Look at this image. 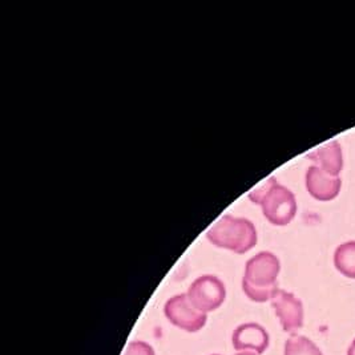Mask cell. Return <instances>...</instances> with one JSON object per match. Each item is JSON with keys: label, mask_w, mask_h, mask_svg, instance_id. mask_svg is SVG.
Segmentation results:
<instances>
[{"label": "cell", "mask_w": 355, "mask_h": 355, "mask_svg": "<svg viewBox=\"0 0 355 355\" xmlns=\"http://www.w3.org/2000/svg\"><path fill=\"white\" fill-rule=\"evenodd\" d=\"M124 355H155V350L143 340H135L130 343Z\"/></svg>", "instance_id": "obj_12"}, {"label": "cell", "mask_w": 355, "mask_h": 355, "mask_svg": "<svg viewBox=\"0 0 355 355\" xmlns=\"http://www.w3.org/2000/svg\"><path fill=\"white\" fill-rule=\"evenodd\" d=\"M334 265L340 275L355 279V241L339 245L334 253Z\"/></svg>", "instance_id": "obj_10"}, {"label": "cell", "mask_w": 355, "mask_h": 355, "mask_svg": "<svg viewBox=\"0 0 355 355\" xmlns=\"http://www.w3.org/2000/svg\"><path fill=\"white\" fill-rule=\"evenodd\" d=\"M285 355H323L320 347L304 336H293L285 343Z\"/></svg>", "instance_id": "obj_11"}, {"label": "cell", "mask_w": 355, "mask_h": 355, "mask_svg": "<svg viewBox=\"0 0 355 355\" xmlns=\"http://www.w3.org/2000/svg\"><path fill=\"white\" fill-rule=\"evenodd\" d=\"M207 237L217 248L243 254L256 246L257 230L250 220L225 214L210 227Z\"/></svg>", "instance_id": "obj_3"}, {"label": "cell", "mask_w": 355, "mask_h": 355, "mask_svg": "<svg viewBox=\"0 0 355 355\" xmlns=\"http://www.w3.org/2000/svg\"><path fill=\"white\" fill-rule=\"evenodd\" d=\"M269 334L259 323L240 324L232 334V343L237 352H253L263 354L269 347Z\"/></svg>", "instance_id": "obj_7"}, {"label": "cell", "mask_w": 355, "mask_h": 355, "mask_svg": "<svg viewBox=\"0 0 355 355\" xmlns=\"http://www.w3.org/2000/svg\"><path fill=\"white\" fill-rule=\"evenodd\" d=\"M309 157L326 173L339 178V173L343 168V155L338 141H330L326 146L315 149L309 155Z\"/></svg>", "instance_id": "obj_9"}, {"label": "cell", "mask_w": 355, "mask_h": 355, "mask_svg": "<svg viewBox=\"0 0 355 355\" xmlns=\"http://www.w3.org/2000/svg\"><path fill=\"white\" fill-rule=\"evenodd\" d=\"M249 198L262 208L265 218L273 225H288L297 214L295 196L275 178L265 180L254 188L249 193Z\"/></svg>", "instance_id": "obj_2"}, {"label": "cell", "mask_w": 355, "mask_h": 355, "mask_svg": "<svg viewBox=\"0 0 355 355\" xmlns=\"http://www.w3.org/2000/svg\"><path fill=\"white\" fill-rule=\"evenodd\" d=\"M347 355H355V339L352 342L349 350H347Z\"/></svg>", "instance_id": "obj_13"}, {"label": "cell", "mask_w": 355, "mask_h": 355, "mask_svg": "<svg viewBox=\"0 0 355 355\" xmlns=\"http://www.w3.org/2000/svg\"><path fill=\"white\" fill-rule=\"evenodd\" d=\"M187 295L196 309L208 314L224 304L225 284L216 275H201L192 282Z\"/></svg>", "instance_id": "obj_4"}, {"label": "cell", "mask_w": 355, "mask_h": 355, "mask_svg": "<svg viewBox=\"0 0 355 355\" xmlns=\"http://www.w3.org/2000/svg\"><path fill=\"white\" fill-rule=\"evenodd\" d=\"M279 270V259L270 252H261L249 259L243 279V291L246 297L259 304L272 301L279 289L277 284Z\"/></svg>", "instance_id": "obj_1"}, {"label": "cell", "mask_w": 355, "mask_h": 355, "mask_svg": "<svg viewBox=\"0 0 355 355\" xmlns=\"http://www.w3.org/2000/svg\"><path fill=\"white\" fill-rule=\"evenodd\" d=\"M272 306L275 310L282 329L295 336V333L304 326V305L293 293L281 291L275 293L272 298Z\"/></svg>", "instance_id": "obj_6"}, {"label": "cell", "mask_w": 355, "mask_h": 355, "mask_svg": "<svg viewBox=\"0 0 355 355\" xmlns=\"http://www.w3.org/2000/svg\"><path fill=\"white\" fill-rule=\"evenodd\" d=\"M164 313L169 322L188 333L200 331L208 321V315L196 309L187 294H178L168 300Z\"/></svg>", "instance_id": "obj_5"}, {"label": "cell", "mask_w": 355, "mask_h": 355, "mask_svg": "<svg viewBox=\"0 0 355 355\" xmlns=\"http://www.w3.org/2000/svg\"><path fill=\"white\" fill-rule=\"evenodd\" d=\"M342 187V180L326 173L320 166L313 165L307 169L306 188L311 197L318 201L334 200Z\"/></svg>", "instance_id": "obj_8"}, {"label": "cell", "mask_w": 355, "mask_h": 355, "mask_svg": "<svg viewBox=\"0 0 355 355\" xmlns=\"http://www.w3.org/2000/svg\"><path fill=\"white\" fill-rule=\"evenodd\" d=\"M213 355H217V354H213Z\"/></svg>", "instance_id": "obj_15"}, {"label": "cell", "mask_w": 355, "mask_h": 355, "mask_svg": "<svg viewBox=\"0 0 355 355\" xmlns=\"http://www.w3.org/2000/svg\"><path fill=\"white\" fill-rule=\"evenodd\" d=\"M234 355H257L256 353H253V352H239L237 354Z\"/></svg>", "instance_id": "obj_14"}]
</instances>
